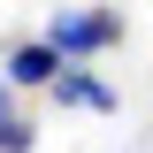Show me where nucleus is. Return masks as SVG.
<instances>
[{
	"label": "nucleus",
	"instance_id": "nucleus-3",
	"mask_svg": "<svg viewBox=\"0 0 153 153\" xmlns=\"http://www.w3.org/2000/svg\"><path fill=\"white\" fill-rule=\"evenodd\" d=\"M54 100H61V107H76V115H115V107H123V92H115L92 61H69V69L54 76Z\"/></svg>",
	"mask_w": 153,
	"mask_h": 153
},
{
	"label": "nucleus",
	"instance_id": "nucleus-2",
	"mask_svg": "<svg viewBox=\"0 0 153 153\" xmlns=\"http://www.w3.org/2000/svg\"><path fill=\"white\" fill-rule=\"evenodd\" d=\"M69 69V61H61V46L54 38H23L16 54L0 61V76H8V84H16V92H54V76Z\"/></svg>",
	"mask_w": 153,
	"mask_h": 153
},
{
	"label": "nucleus",
	"instance_id": "nucleus-4",
	"mask_svg": "<svg viewBox=\"0 0 153 153\" xmlns=\"http://www.w3.org/2000/svg\"><path fill=\"white\" fill-rule=\"evenodd\" d=\"M38 146V130H31V115L16 107V84L0 76V153H31Z\"/></svg>",
	"mask_w": 153,
	"mask_h": 153
},
{
	"label": "nucleus",
	"instance_id": "nucleus-1",
	"mask_svg": "<svg viewBox=\"0 0 153 153\" xmlns=\"http://www.w3.org/2000/svg\"><path fill=\"white\" fill-rule=\"evenodd\" d=\"M46 38L61 46V61H100L107 46H123V16L115 8H61L46 23Z\"/></svg>",
	"mask_w": 153,
	"mask_h": 153
}]
</instances>
